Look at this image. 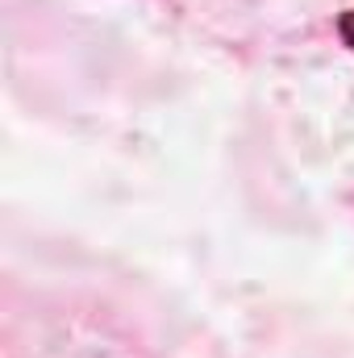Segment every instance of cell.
Here are the masks:
<instances>
[{
	"instance_id": "cell-1",
	"label": "cell",
	"mask_w": 354,
	"mask_h": 358,
	"mask_svg": "<svg viewBox=\"0 0 354 358\" xmlns=\"http://www.w3.org/2000/svg\"><path fill=\"white\" fill-rule=\"evenodd\" d=\"M338 29H342V38H346V46L354 50V13H346V17H342V25H338Z\"/></svg>"
}]
</instances>
